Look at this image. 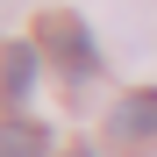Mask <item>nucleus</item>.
Segmentation results:
<instances>
[{
    "instance_id": "obj_1",
    "label": "nucleus",
    "mask_w": 157,
    "mask_h": 157,
    "mask_svg": "<svg viewBox=\"0 0 157 157\" xmlns=\"http://www.w3.org/2000/svg\"><path fill=\"white\" fill-rule=\"evenodd\" d=\"M43 50H50V57H57V64L71 71V78H93V71H100L93 29H86L78 14H50V21H43Z\"/></svg>"
},
{
    "instance_id": "obj_2",
    "label": "nucleus",
    "mask_w": 157,
    "mask_h": 157,
    "mask_svg": "<svg viewBox=\"0 0 157 157\" xmlns=\"http://www.w3.org/2000/svg\"><path fill=\"white\" fill-rule=\"evenodd\" d=\"M36 71H43V43H7L0 50V93H7L14 107L36 93Z\"/></svg>"
},
{
    "instance_id": "obj_3",
    "label": "nucleus",
    "mask_w": 157,
    "mask_h": 157,
    "mask_svg": "<svg viewBox=\"0 0 157 157\" xmlns=\"http://www.w3.org/2000/svg\"><path fill=\"white\" fill-rule=\"evenodd\" d=\"M107 128H114V143H150V136H157V93H150V86L128 93L121 107L107 114Z\"/></svg>"
},
{
    "instance_id": "obj_4",
    "label": "nucleus",
    "mask_w": 157,
    "mask_h": 157,
    "mask_svg": "<svg viewBox=\"0 0 157 157\" xmlns=\"http://www.w3.org/2000/svg\"><path fill=\"white\" fill-rule=\"evenodd\" d=\"M0 157H50V136L36 121H0Z\"/></svg>"
},
{
    "instance_id": "obj_5",
    "label": "nucleus",
    "mask_w": 157,
    "mask_h": 157,
    "mask_svg": "<svg viewBox=\"0 0 157 157\" xmlns=\"http://www.w3.org/2000/svg\"><path fill=\"white\" fill-rule=\"evenodd\" d=\"M71 157H93V150H71Z\"/></svg>"
}]
</instances>
